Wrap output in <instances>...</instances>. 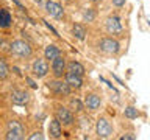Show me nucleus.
<instances>
[{
  "mask_svg": "<svg viewBox=\"0 0 150 140\" xmlns=\"http://www.w3.org/2000/svg\"><path fill=\"white\" fill-rule=\"evenodd\" d=\"M5 139L6 140H23L25 139V126L19 120H8L6 131H5Z\"/></svg>",
  "mask_w": 150,
  "mask_h": 140,
  "instance_id": "f257e3e1",
  "label": "nucleus"
},
{
  "mask_svg": "<svg viewBox=\"0 0 150 140\" xmlns=\"http://www.w3.org/2000/svg\"><path fill=\"white\" fill-rule=\"evenodd\" d=\"M9 55L16 56V58L28 59V58H31V55H33V47L23 39H14V41H11Z\"/></svg>",
  "mask_w": 150,
  "mask_h": 140,
  "instance_id": "f03ea898",
  "label": "nucleus"
},
{
  "mask_svg": "<svg viewBox=\"0 0 150 140\" xmlns=\"http://www.w3.org/2000/svg\"><path fill=\"white\" fill-rule=\"evenodd\" d=\"M47 87H49V90L53 93L55 97H58V98L69 97L70 93H72V87H70L69 84L64 81V78H55V79H52V81L47 83Z\"/></svg>",
  "mask_w": 150,
  "mask_h": 140,
  "instance_id": "7ed1b4c3",
  "label": "nucleus"
},
{
  "mask_svg": "<svg viewBox=\"0 0 150 140\" xmlns=\"http://www.w3.org/2000/svg\"><path fill=\"white\" fill-rule=\"evenodd\" d=\"M97 47L105 55H117L120 51V44L114 36H105L97 42Z\"/></svg>",
  "mask_w": 150,
  "mask_h": 140,
  "instance_id": "20e7f679",
  "label": "nucleus"
},
{
  "mask_svg": "<svg viewBox=\"0 0 150 140\" xmlns=\"http://www.w3.org/2000/svg\"><path fill=\"white\" fill-rule=\"evenodd\" d=\"M96 134L98 139H110L114 134V126L106 117H98L96 121Z\"/></svg>",
  "mask_w": 150,
  "mask_h": 140,
  "instance_id": "39448f33",
  "label": "nucleus"
},
{
  "mask_svg": "<svg viewBox=\"0 0 150 140\" xmlns=\"http://www.w3.org/2000/svg\"><path fill=\"white\" fill-rule=\"evenodd\" d=\"M105 30L111 36H120L124 33V27H122L120 17L117 14H110L105 19Z\"/></svg>",
  "mask_w": 150,
  "mask_h": 140,
  "instance_id": "423d86ee",
  "label": "nucleus"
},
{
  "mask_svg": "<svg viewBox=\"0 0 150 140\" xmlns=\"http://www.w3.org/2000/svg\"><path fill=\"white\" fill-rule=\"evenodd\" d=\"M55 117L61 121V125H63V126H72L74 121H75L72 109H70V107H66L63 104H56V107H55Z\"/></svg>",
  "mask_w": 150,
  "mask_h": 140,
  "instance_id": "0eeeda50",
  "label": "nucleus"
},
{
  "mask_svg": "<svg viewBox=\"0 0 150 140\" xmlns=\"http://www.w3.org/2000/svg\"><path fill=\"white\" fill-rule=\"evenodd\" d=\"M50 72V65H49V61H47L45 58H38L33 61L31 64V73L33 76L41 79V78H45L47 75H49Z\"/></svg>",
  "mask_w": 150,
  "mask_h": 140,
  "instance_id": "6e6552de",
  "label": "nucleus"
},
{
  "mask_svg": "<svg viewBox=\"0 0 150 140\" xmlns=\"http://www.w3.org/2000/svg\"><path fill=\"white\" fill-rule=\"evenodd\" d=\"M84 109L89 111V112H97L98 109L102 107V97L96 92H89L84 95Z\"/></svg>",
  "mask_w": 150,
  "mask_h": 140,
  "instance_id": "1a4fd4ad",
  "label": "nucleus"
},
{
  "mask_svg": "<svg viewBox=\"0 0 150 140\" xmlns=\"http://www.w3.org/2000/svg\"><path fill=\"white\" fill-rule=\"evenodd\" d=\"M50 70L53 73L55 78H63L64 73L67 72V62H66V58L63 55H59L58 58H55L50 64Z\"/></svg>",
  "mask_w": 150,
  "mask_h": 140,
  "instance_id": "9d476101",
  "label": "nucleus"
},
{
  "mask_svg": "<svg viewBox=\"0 0 150 140\" xmlns=\"http://www.w3.org/2000/svg\"><path fill=\"white\" fill-rule=\"evenodd\" d=\"M45 13L49 14L50 17H53V19H64V8H63V5L58 3V2H53V0H45Z\"/></svg>",
  "mask_w": 150,
  "mask_h": 140,
  "instance_id": "9b49d317",
  "label": "nucleus"
},
{
  "mask_svg": "<svg viewBox=\"0 0 150 140\" xmlns=\"http://www.w3.org/2000/svg\"><path fill=\"white\" fill-rule=\"evenodd\" d=\"M11 101L14 104L23 106L30 101V93L23 89H14V90H11Z\"/></svg>",
  "mask_w": 150,
  "mask_h": 140,
  "instance_id": "f8f14e48",
  "label": "nucleus"
},
{
  "mask_svg": "<svg viewBox=\"0 0 150 140\" xmlns=\"http://www.w3.org/2000/svg\"><path fill=\"white\" fill-rule=\"evenodd\" d=\"M47 132H49L50 139H61V135H63V125H61V121L56 117L49 121Z\"/></svg>",
  "mask_w": 150,
  "mask_h": 140,
  "instance_id": "ddd939ff",
  "label": "nucleus"
},
{
  "mask_svg": "<svg viewBox=\"0 0 150 140\" xmlns=\"http://www.w3.org/2000/svg\"><path fill=\"white\" fill-rule=\"evenodd\" d=\"M63 78H64V81L72 87V90H78V89L83 87V76H80V75H77V73H72V72L67 70Z\"/></svg>",
  "mask_w": 150,
  "mask_h": 140,
  "instance_id": "4468645a",
  "label": "nucleus"
},
{
  "mask_svg": "<svg viewBox=\"0 0 150 140\" xmlns=\"http://www.w3.org/2000/svg\"><path fill=\"white\" fill-rule=\"evenodd\" d=\"M61 55V50H59V47L58 45H55V44H49L44 48V58L47 61H53L55 58H58V56Z\"/></svg>",
  "mask_w": 150,
  "mask_h": 140,
  "instance_id": "2eb2a0df",
  "label": "nucleus"
},
{
  "mask_svg": "<svg viewBox=\"0 0 150 140\" xmlns=\"http://www.w3.org/2000/svg\"><path fill=\"white\" fill-rule=\"evenodd\" d=\"M72 34L77 37L78 41H84L86 39V34H88V30L83 23H74L72 25Z\"/></svg>",
  "mask_w": 150,
  "mask_h": 140,
  "instance_id": "dca6fc26",
  "label": "nucleus"
},
{
  "mask_svg": "<svg viewBox=\"0 0 150 140\" xmlns=\"http://www.w3.org/2000/svg\"><path fill=\"white\" fill-rule=\"evenodd\" d=\"M67 70L72 73H77L80 76H84V73H86V69H84L83 64H80L78 61H70L67 62Z\"/></svg>",
  "mask_w": 150,
  "mask_h": 140,
  "instance_id": "f3484780",
  "label": "nucleus"
},
{
  "mask_svg": "<svg viewBox=\"0 0 150 140\" xmlns=\"http://www.w3.org/2000/svg\"><path fill=\"white\" fill-rule=\"evenodd\" d=\"M11 14H9V11L6 8H2L0 9V28H9L11 27Z\"/></svg>",
  "mask_w": 150,
  "mask_h": 140,
  "instance_id": "a211bd4d",
  "label": "nucleus"
},
{
  "mask_svg": "<svg viewBox=\"0 0 150 140\" xmlns=\"http://www.w3.org/2000/svg\"><path fill=\"white\" fill-rule=\"evenodd\" d=\"M9 78V67L2 56H0V81H6Z\"/></svg>",
  "mask_w": 150,
  "mask_h": 140,
  "instance_id": "6ab92c4d",
  "label": "nucleus"
},
{
  "mask_svg": "<svg viewBox=\"0 0 150 140\" xmlns=\"http://www.w3.org/2000/svg\"><path fill=\"white\" fill-rule=\"evenodd\" d=\"M124 117H125V118H128V120H134V118H138V117H139V111L136 109L134 106H127L124 109Z\"/></svg>",
  "mask_w": 150,
  "mask_h": 140,
  "instance_id": "aec40b11",
  "label": "nucleus"
},
{
  "mask_svg": "<svg viewBox=\"0 0 150 140\" xmlns=\"http://www.w3.org/2000/svg\"><path fill=\"white\" fill-rule=\"evenodd\" d=\"M69 107L72 109V112L75 111V112H81L83 109H84V103L81 101V100H78V98H72L70 100V103H69Z\"/></svg>",
  "mask_w": 150,
  "mask_h": 140,
  "instance_id": "412c9836",
  "label": "nucleus"
},
{
  "mask_svg": "<svg viewBox=\"0 0 150 140\" xmlns=\"http://www.w3.org/2000/svg\"><path fill=\"white\" fill-rule=\"evenodd\" d=\"M96 17H97V13H96L94 8H86L83 11V20L84 22H94Z\"/></svg>",
  "mask_w": 150,
  "mask_h": 140,
  "instance_id": "4be33fe9",
  "label": "nucleus"
},
{
  "mask_svg": "<svg viewBox=\"0 0 150 140\" xmlns=\"http://www.w3.org/2000/svg\"><path fill=\"white\" fill-rule=\"evenodd\" d=\"M0 50L5 51V53H9V50H11V41L2 37V39H0Z\"/></svg>",
  "mask_w": 150,
  "mask_h": 140,
  "instance_id": "5701e85b",
  "label": "nucleus"
},
{
  "mask_svg": "<svg viewBox=\"0 0 150 140\" xmlns=\"http://www.w3.org/2000/svg\"><path fill=\"white\" fill-rule=\"evenodd\" d=\"M27 139H28V140H42V139H44V135H42V132H39V131H38V132H33L31 135H28Z\"/></svg>",
  "mask_w": 150,
  "mask_h": 140,
  "instance_id": "b1692460",
  "label": "nucleus"
},
{
  "mask_svg": "<svg viewBox=\"0 0 150 140\" xmlns=\"http://www.w3.org/2000/svg\"><path fill=\"white\" fill-rule=\"evenodd\" d=\"M111 3H112V6H116V8H122V6H125L127 0H111Z\"/></svg>",
  "mask_w": 150,
  "mask_h": 140,
  "instance_id": "393cba45",
  "label": "nucleus"
},
{
  "mask_svg": "<svg viewBox=\"0 0 150 140\" xmlns=\"http://www.w3.org/2000/svg\"><path fill=\"white\" fill-rule=\"evenodd\" d=\"M120 140H136V135H131V134H125V135H122Z\"/></svg>",
  "mask_w": 150,
  "mask_h": 140,
  "instance_id": "a878e982",
  "label": "nucleus"
},
{
  "mask_svg": "<svg viewBox=\"0 0 150 140\" xmlns=\"http://www.w3.org/2000/svg\"><path fill=\"white\" fill-rule=\"evenodd\" d=\"M31 2H35V3H38V5H41L42 2H45V0H31Z\"/></svg>",
  "mask_w": 150,
  "mask_h": 140,
  "instance_id": "bb28decb",
  "label": "nucleus"
},
{
  "mask_svg": "<svg viewBox=\"0 0 150 140\" xmlns=\"http://www.w3.org/2000/svg\"><path fill=\"white\" fill-rule=\"evenodd\" d=\"M89 2H91V3H102L103 0H89Z\"/></svg>",
  "mask_w": 150,
  "mask_h": 140,
  "instance_id": "cd10ccee",
  "label": "nucleus"
},
{
  "mask_svg": "<svg viewBox=\"0 0 150 140\" xmlns=\"http://www.w3.org/2000/svg\"><path fill=\"white\" fill-rule=\"evenodd\" d=\"M64 2H74V0H64Z\"/></svg>",
  "mask_w": 150,
  "mask_h": 140,
  "instance_id": "c85d7f7f",
  "label": "nucleus"
}]
</instances>
